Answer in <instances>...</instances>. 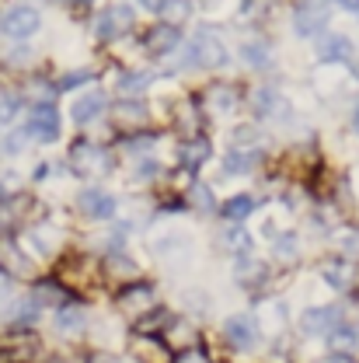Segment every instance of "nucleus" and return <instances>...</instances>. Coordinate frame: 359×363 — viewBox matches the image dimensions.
<instances>
[{"mask_svg":"<svg viewBox=\"0 0 359 363\" xmlns=\"http://www.w3.org/2000/svg\"><path fill=\"white\" fill-rule=\"evenodd\" d=\"M39 28H42V14H39L35 7H28V4H14L11 11L0 14V35H7V39H14V43L32 39Z\"/></svg>","mask_w":359,"mask_h":363,"instance_id":"nucleus-1","label":"nucleus"},{"mask_svg":"<svg viewBox=\"0 0 359 363\" xmlns=\"http://www.w3.org/2000/svg\"><path fill=\"white\" fill-rule=\"evenodd\" d=\"M328 18H331L328 0H304V4L297 7V14H293V28H297V35L314 39V35H321V32H324Z\"/></svg>","mask_w":359,"mask_h":363,"instance_id":"nucleus-2","label":"nucleus"},{"mask_svg":"<svg viewBox=\"0 0 359 363\" xmlns=\"http://www.w3.org/2000/svg\"><path fill=\"white\" fill-rule=\"evenodd\" d=\"M188 56H192V63H203V67H224L227 63L224 43H220L210 28H203V32H195V35H192V43H188Z\"/></svg>","mask_w":359,"mask_h":363,"instance_id":"nucleus-3","label":"nucleus"},{"mask_svg":"<svg viewBox=\"0 0 359 363\" xmlns=\"http://www.w3.org/2000/svg\"><path fill=\"white\" fill-rule=\"evenodd\" d=\"M133 11L126 7V4H108L101 14H98V39H119V35H126L130 28H133Z\"/></svg>","mask_w":359,"mask_h":363,"instance_id":"nucleus-4","label":"nucleus"},{"mask_svg":"<svg viewBox=\"0 0 359 363\" xmlns=\"http://www.w3.org/2000/svg\"><path fill=\"white\" fill-rule=\"evenodd\" d=\"M25 130H28V136H35V140H42V143L56 140V136H59V112H56L52 105H45V101L35 105Z\"/></svg>","mask_w":359,"mask_h":363,"instance_id":"nucleus-5","label":"nucleus"},{"mask_svg":"<svg viewBox=\"0 0 359 363\" xmlns=\"http://www.w3.org/2000/svg\"><path fill=\"white\" fill-rule=\"evenodd\" d=\"M70 164H74L77 175H98V172L108 168V154L101 147H94V143H77L70 150Z\"/></svg>","mask_w":359,"mask_h":363,"instance_id":"nucleus-6","label":"nucleus"},{"mask_svg":"<svg viewBox=\"0 0 359 363\" xmlns=\"http://www.w3.org/2000/svg\"><path fill=\"white\" fill-rule=\"evenodd\" d=\"M307 335H328L335 325H342V311L338 308H311L307 315L300 318Z\"/></svg>","mask_w":359,"mask_h":363,"instance_id":"nucleus-7","label":"nucleus"},{"mask_svg":"<svg viewBox=\"0 0 359 363\" xmlns=\"http://www.w3.org/2000/svg\"><path fill=\"white\" fill-rule=\"evenodd\" d=\"M81 210L88 213L91 220H108L115 213V199L101 189H84L81 192Z\"/></svg>","mask_w":359,"mask_h":363,"instance_id":"nucleus-8","label":"nucleus"},{"mask_svg":"<svg viewBox=\"0 0 359 363\" xmlns=\"http://www.w3.org/2000/svg\"><path fill=\"white\" fill-rule=\"evenodd\" d=\"M0 272H7V276H28L32 272V262L25 259V252L11 238H0Z\"/></svg>","mask_w":359,"mask_h":363,"instance_id":"nucleus-9","label":"nucleus"},{"mask_svg":"<svg viewBox=\"0 0 359 363\" xmlns=\"http://www.w3.org/2000/svg\"><path fill=\"white\" fill-rule=\"evenodd\" d=\"M317 56H321L324 63H349V60H356V56H353V43H349L346 35H338V32H331V35H324V39L317 43Z\"/></svg>","mask_w":359,"mask_h":363,"instance_id":"nucleus-10","label":"nucleus"},{"mask_svg":"<svg viewBox=\"0 0 359 363\" xmlns=\"http://www.w3.org/2000/svg\"><path fill=\"white\" fill-rule=\"evenodd\" d=\"M119 304H122L126 315H133V318L147 315V311H154V290L143 286V283H136V286H130V290H122Z\"/></svg>","mask_w":359,"mask_h":363,"instance_id":"nucleus-11","label":"nucleus"},{"mask_svg":"<svg viewBox=\"0 0 359 363\" xmlns=\"http://www.w3.org/2000/svg\"><path fill=\"white\" fill-rule=\"evenodd\" d=\"M227 339L234 342V346H241V350H248L255 339H258V332H255V321L248 315H234L227 321Z\"/></svg>","mask_w":359,"mask_h":363,"instance_id":"nucleus-12","label":"nucleus"},{"mask_svg":"<svg viewBox=\"0 0 359 363\" xmlns=\"http://www.w3.org/2000/svg\"><path fill=\"white\" fill-rule=\"evenodd\" d=\"M101 108H105V94L101 91H88V94H81L74 101L70 116H74V123H91L94 116H101Z\"/></svg>","mask_w":359,"mask_h":363,"instance_id":"nucleus-13","label":"nucleus"},{"mask_svg":"<svg viewBox=\"0 0 359 363\" xmlns=\"http://www.w3.org/2000/svg\"><path fill=\"white\" fill-rule=\"evenodd\" d=\"M56 325H59V332H67V335H77V332H84V325H88V311L77 304H67L59 315H56Z\"/></svg>","mask_w":359,"mask_h":363,"instance_id":"nucleus-14","label":"nucleus"},{"mask_svg":"<svg viewBox=\"0 0 359 363\" xmlns=\"http://www.w3.org/2000/svg\"><path fill=\"white\" fill-rule=\"evenodd\" d=\"M258 161H262V154H258V150H230V154H227V161H224V168L230 172V175H248Z\"/></svg>","mask_w":359,"mask_h":363,"instance_id":"nucleus-15","label":"nucleus"},{"mask_svg":"<svg viewBox=\"0 0 359 363\" xmlns=\"http://www.w3.org/2000/svg\"><path fill=\"white\" fill-rule=\"evenodd\" d=\"M178 28L175 25H161V28H154L150 35H147V45L154 49V52H168L171 45H178Z\"/></svg>","mask_w":359,"mask_h":363,"instance_id":"nucleus-16","label":"nucleus"},{"mask_svg":"<svg viewBox=\"0 0 359 363\" xmlns=\"http://www.w3.org/2000/svg\"><path fill=\"white\" fill-rule=\"evenodd\" d=\"M255 108H258V116H275V112L286 116V101L269 88H262L258 94H255Z\"/></svg>","mask_w":359,"mask_h":363,"instance_id":"nucleus-17","label":"nucleus"},{"mask_svg":"<svg viewBox=\"0 0 359 363\" xmlns=\"http://www.w3.org/2000/svg\"><path fill=\"white\" fill-rule=\"evenodd\" d=\"M321 272H324V279H328L331 286H338V290H342V286H349V283L356 279V272H353L349 262H324V269Z\"/></svg>","mask_w":359,"mask_h":363,"instance_id":"nucleus-18","label":"nucleus"},{"mask_svg":"<svg viewBox=\"0 0 359 363\" xmlns=\"http://www.w3.org/2000/svg\"><path fill=\"white\" fill-rule=\"evenodd\" d=\"M251 210H255V199H251V196H234V199H227L224 203V217L227 220H244Z\"/></svg>","mask_w":359,"mask_h":363,"instance_id":"nucleus-19","label":"nucleus"},{"mask_svg":"<svg viewBox=\"0 0 359 363\" xmlns=\"http://www.w3.org/2000/svg\"><path fill=\"white\" fill-rule=\"evenodd\" d=\"M328 342H331L335 350H342V353H346V350L353 353V350H356V342H359V335L353 332V328H346V325H335V328L328 332Z\"/></svg>","mask_w":359,"mask_h":363,"instance_id":"nucleus-20","label":"nucleus"},{"mask_svg":"<svg viewBox=\"0 0 359 363\" xmlns=\"http://www.w3.org/2000/svg\"><path fill=\"white\" fill-rule=\"evenodd\" d=\"M181 157H185L188 168H195V164H203V161L210 157V143H206V140H192V143H185Z\"/></svg>","mask_w":359,"mask_h":363,"instance_id":"nucleus-21","label":"nucleus"},{"mask_svg":"<svg viewBox=\"0 0 359 363\" xmlns=\"http://www.w3.org/2000/svg\"><path fill=\"white\" fill-rule=\"evenodd\" d=\"M241 56H244L251 67H266V63H269V49L258 43H244L241 45Z\"/></svg>","mask_w":359,"mask_h":363,"instance_id":"nucleus-22","label":"nucleus"},{"mask_svg":"<svg viewBox=\"0 0 359 363\" xmlns=\"http://www.w3.org/2000/svg\"><path fill=\"white\" fill-rule=\"evenodd\" d=\"M18 108H21V101H18L14 94L0 91V126H11V119L18 116Z\"/></svg>","mask_w":359,"mask_h":363,"instance_id":"nucleus-23","label":"nucleus"},{"mask_svg":"<svg viewBox=\"0 0 359 363\" xmlns=\"http://www.w3.org/2000/svg\"><path fill=\"white\" fill-rule=\"evenodd\" d=\"M147 84H150V77H147V74H130V77H122V81H119L122 94H139Z\"/></svg>","mask_w":359,"mask_h":363,"instance_id":"nucleus-24","label":"nucleus"},{"mask_svg":"<svg viewBox=\"0 0 359 363\" xmlns=\"http://www.w3.org/2000/svg\"><path fill=\"white\" fill-rule=\"evenodd\" d=\"M119 119H122V123H139V119H143V105H139V101L119 105Z\"/></svg>","mask_w":359,"mask_h":363,"instance_id":"nucleus-25","label":"nucleus"},{"mask_svg":"<svg viewBox=\"0 0 359 363\" xmlns=\"http://www.w3.org/2000/svg\"><path fill=\"white\" fill-rule=\"evenodd\" d=\"M210 98L217 101V108H220V112H230V108H234V94H230L227 88H217L213 94H210Z\"/></svg>","mask_w":359,"mask_h":363,"instance_id":"nucleus-26","label":"nucleus"},{"mask_svg":"<svg viewBox=\"0 0 359 363\" xmlns=\"http://www.w3.org/2000/svg\"><path fill=\"white\" fill-rule=\"evenodd\" d=\"M227 241H230V248H234V252H248V245H251V238H248L244 230H230V234H227Z\"/></svg>","mask_w":359,"mask_h":363,"instance_id":"nucleus-27","label":"nucleus"},{"mask_svg":"<svg viewBox=\"0 0 359 363\" xmlns=\"http://www.w3.org/2000/svg\"><path fill=\"white\" fill-rule=\"evenodd\" d=\"M91 81V70H77V74H67L63 81H59V88H77V84H84Z\"/></svg>","mask_w":359,"mask_h":363,"instance_id":"nucleus-28","label":"nucleus"},{"mask_svg":"<svg viewBox=\"0 0 359 363\" xmlns=\"http://www.w3.org/2000/svg\"><path fill=\"white\" fill-rule=\"evenodd\" d=\"M192 199H195V206H203V210H210V206H213V199H210V189H206V185H195V189H192Z\"/></svg>","mask_w":359,"mask_h":363,"instance_id":"nucleus-29","label":"nucleus"},{"mask_svg":"<svg viewBox=\"0 0 359 363\" xmlns=\"http://www.w3.org/2000/svg\"><path fill=\"white\" fill-rule=\"evenodd\" d=\"M25 140H28V130H18V133L7 136V154H18L21 147H25Z\"/></svg>","mask_w":359,"mask_h":363,"instance_id":"nucleus-30","label":"nucleus"},{"mask_svg":"<svg viewBox=\"0 0 359 363\" xmlns=\"http://www.w3.org/2000/svg\"><path fill=\"white\" fill-rule=\"evenodd\" d=\"M275 252H279L283 259H293V252H297V241H293V238H279V245H275Z\"/></svg>","mask_w":359,"mask_h":363,"instance_id":"nucleus-31","label":"nucleus"},{"mask_svg":"<svg viewBox=\"0 0 359 363\" xmlns=\"http://www.w3.org/2000/svg\"><path fill=\"white\" fill-rule=\"evenodd\" d=\"M175 363H210L206 360V353H199V350H192V353H181Z\"/></svg>","mask_w":359,"mask_h":363,"instance_id":"nucleus-32","label":"nucleus"},{"mask_svg":"<svg viewBox=\"0 0 359 363\" xmlns=\"http://www.w3.org/2000/svg\"><path fill=\"white\" fill-rule=\"evenodd\" d=\"M258 276H262V266H258V262H244V279H248V283H255Z\"/></svg>","mask_w":359,"mask_h":363,"instance_id":"nucleus-33","label":"nucleus"},{"mask_svg":"<svg viewBox=\"0 0 359 363\" xmlns=\"http://www.w3.org/2000/svg\"><path fill=\"white\" fill-rule=\"evenodd\" d=\"M136 4H143L147 11H164V4H168V0H136Z\"/></svg>","mask_w":359,"mask_h":363,"instance_id":"nucleus-34","label":"nucleus"},{"mask_svg":"<svg viewBox=\"0 0 359 363\" xmlns=\"http://www.w3.org/2000/svg\"><path fill=\"white\" fill-rule=\"evenodd\" d=\"M338 4H342L346 11H359V0H338Z\"/></svg>","mask_w":359,"mask_h":363,"instance_id":"nucleus-35","label":"nucleus"},{"mask_svg":"<svg viewBox=\"0 0 359 363\" xmlns=\"http://www.w3.org/2000/svg\"><path fill=\"white\" fill-rule=\"evenodd\" d=\"M353 130H356V133H359V105H356V108H353Z\"/></svg>","mask_w":359,"mask_h":363,"instance_id":"nucleus-36","label":"nucleus"},{"mask_svg":"<svg viewBox=\"0 0 359 363\" xmlns=\"http://www.w3.org/2000/svg\"><path fill=\"white\" fill-rule=\"evenodd\" d=\"M328 363H356V360H353V357H331Z\"/></svg>","mask_w":359,"mask_h":363,"instance_id":"nucleus-37","label":"nucleus"},{"mask_svg":"<svg viewBox=\"0 0 359 363\" xmlns=\"http://www.w3.org/2000/svg\"><path fill=\"white\" fill-rule=\"evenodd\" d=\"M77 4H91V0H77Z\"/></svg>","mask_w":359,"mask_h":363,"instance_id":"nucleus-38","label":"nucleus"}]
</instances>
